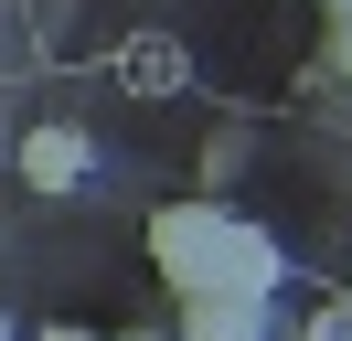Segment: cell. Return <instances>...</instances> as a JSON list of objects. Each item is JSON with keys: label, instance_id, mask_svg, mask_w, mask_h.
<instances>
[{"label": "cell", "instance_id": "6da1fadb", "mask_svg": "<svg viewBox=\"0 0 352 341\" xmlns=\"http://www.w3.org/2000/svg\"><path fill=\"white\" fill-rule=\"evenodd\" d=\"M150 267L171 277L182 298H203V288L267 298V288H278V245H267L245 213H224V203H171V213H150Z\"/></svg>", "mask_w": 352, "mask_h": 341}, {"label": "cell", "instance_id": "7a4b0ae2", "mask_svg": "<svg viewBox=\"0 0 352 341\" xmlns=\"http://www.w3.org/2000/svg\"><path fill=\"white\" fill-rule=\"evenodd\" d=\"M182 341H267V298H245V288L182 298Z\"/></svg>", "mask_w": 352, "mask_h": 341}, {"label": "cell", "instance_id": "3957f363", "mask_svg": "<svg viewBox=\"0 0 352 341\" xmlns=\"http://www.w3.org/2000/svg\"><path fill=\"white\" fill-rule=\"evenodd\" d=\"M86 160H96L86 128H32V139H22V182H32V192H75Z\"/></svg>", "mask_w": 352, "mask_h": 341}, {"label": "cell", "instance_id": "277c9868", "mask_svg": "<svg viewBox=\"0 0 352 341\" xmlns=\"http://www.w3.org/2000/svg\"><path fill=\"white\" fill-rule=\"evenodd\" d=\"M118 75H129V85H182V43H129Z\"/></svg>", "mask_w": 352, "mask_h": 341}, {"label": "cell", "instance_id": "5b68a950", "mask_svg": "<svg viewBox=\"0 0 352 341\" xmlns=\"http://www.w3.org/2000/svg\"><path fill=\"white\" fill-rule=\"evenodd\" d=\"M331 64H342V75H352V21H342V32H331Z\"/></svg>", "mask_w": 352, "mask_h": 341}, {"label": "cell", "instance_id": "8992f818", "mask_svg": "<svg viewBox=\"0 0 352 341\" xmlns=\"http://www.w3.org/2000/svg\"><path fill=\"white\" fill-rule=\"evenodd\" d=\"M43 341H96V331H43Z\"/></svg>", "mask_w": 352, "mask_h": 341}, {"label": "cell", "instance_id": "52a82bcc", "mask_svg": "<svg viewBox=\"0 0 352 341\" xmlns=\"http://www.w3.org/2000/svg\"><path fill=\"white\" fill-rule=\"evenodd\" d=\"M0 341H11V320H0Z\"/></svg>", "mask_w": 352, "mask_h": 341}, {"label": "cell", "instance_id": "ba28073f", "mask_svg": "<svg viewBox=\"0 0 352 341\" xmlns=\"http://www.w3.org/2000/svg\"><path fill=\"white\" fill-rule=\"evenodd\" d=\"M331 11H352V0H331Z\"/></svg>", "mask_w": 352, "mask_h": 341}, {"label": "cell", "instance_id": "9c48e42d", "mask_svg": "<svg viewBox=\"0 0 352 341\" xmlns=\"http://www.w3.org/2000/svg\"><path fill=\"white\" fill-rule=\"evenodd\" d=\"M129 341H150V331H129Z\"/></svg>", "mask_w": 352, "mask_h": 341}]
</instances>
